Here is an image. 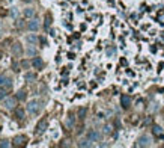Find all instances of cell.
Wrapping results in <instances>:
<instances>
[{"label":"cell","instance_id":"obj_1","mask_svg":"<svg viewBox=\"0 0 164 148\" xmlns=\"http://www.w3.org/2000/svg\"><path fill=\"white\" fill-rule=\"evenodd\" d=\"M26 109H27L29 113L38 115V113L41 112V109H42V103H41L39 100H30V101L27 103V106H26Z\"/></svg>","mask_w":164,"mask_h":148},{"label":"cell","instance_id":"obj_2","mask_svg":"<svg viewBox=\"0 0 164 148\" xmlns=\"http://www.w3.org/2000/svg\"><path fill=\"white\" fill-rule=\"evenodd\" d=\"M47 129H48V121H47V118H42L39 123L36 124L35 133H36V134H42V133H45Z\"/></svg>","mask_w":164,"mask_h":148},{"label":"cell","instance_id":"obj_3","mask_svg":"<svg viewBox=\"0 0 164 148\" xmlns=\"http://www.w3.org/2000/svg\"><path fill=\"white\" fill-rule=\"evenodd\" d=\"M150 144H152V139H150L149 136H146V134H142L140 138H138L135 141V147H150Z\"/></svg>","mask_w":164,"mask_h":148},{"label":"cell","instance_id":"obj_4","mask_svg":"<svg viewBox=\"0 0 164 148\" xmlns=\"http://www.w3.org/2000/svg\"><path fill=\"white\" fill-rule=\"evenodd\" d=\"M39 27H41V21L38 20V18H30L29 21H27V29L30 30V32H38L39 30Z\"/></svg>","mask_w":164,"mask_h":148},{"label":"cell","instance_id":"obj_5","mask_svg":"<svg viewBox=\"0 0 164 148\" xmlns=\"http://www.w3.org/2000/svg\"><path fill=\"white\" fill-rule=\"evenodd\" d=\"M14 82H12V79L5 76V74H0V88H6V89H11Z\"/></svg>","mask_w":164,"mask_h":148},{"label":"cell","instance_id":"obj_6","mask_svg":"<svg viewBox=\"0 0 164 148\" xmlns=\"http://www.w3.org/2000/svg\"><path fill=\"white\" fill-rule=\"evenodd\" d=\"M17 98H14V97H6L5 100H3V106H5V109H8V110H12V109H15V106H17Z\"/></svg>","mask_w":164,"mask_h":148},{"label":"cell","instance_id":"obj_7","mask_svg":"<svg viewBox=\"0 0 164 148\" xmlns=\"http://www.w3.org/2000/svg\"><path fill=\"white\" fill-rule=\"evenodd\" d=\"M26 144H27V136H24V134H17L14 138V141H12V145L14 147H23Z\"/></svg>","mask_w":164,"mask_h":148},{"label":"cell","instance_id":"obj_8","mask_svg":"<svg viewBox=\"0 0 164 148\" xmlns=\"http://www.w3.org/2000/svg\"><path fill=\"white\" fill-rule=\"evenodd\" d=\"M101 134L98 130H89L87 131V134H86V138L89 139V141H92V142H98V141H101Z\"/></svg>","mask_w":164,"mask_h":148},{"label":"cell","instance_id":"obj_9","mask_svg":"<svg viewBox=\"0 0 164 148\" xmlns=\"http://www.w3.org/2000/svg\"><path fill=\"white\" fill-rule=\"evenodd\" d=\"M32 66L33 68H36V70H42L44 66H45V64H44V61H42V58H33V61H32Z\"/></svg>","mask_w":164,"mask_h":148},{"label":"cell","instance_id":"obj_10","mask_svg":"<svg viewBox=\"0 0 164 148\" xmlns=\"http://www.w3.org/2000/svg\"><path fill=\"white\" fill-rule=\"evenodd\" d=\"M12 55H14V56H21L23 55V45L20 43L12 44Z\"/></svg>","mask_w":164,"mask_h":148},{"label":"cell","instance_id":"obj_11","mask_svg":"<svg viewBox=\"0 0 164 148\" xmlns=\"http://www.w3.org/2000/svg\"><path fill=\"white\" fill-rule=\"evenodd\" d=\"M131 103H133V100H131L130 95H122L121 97V104H122L123 109H128V107L131 106Z\"/></svg>","mask_w":164,"mask_h":148},{"label":"cell","instance_id":"obj_12","mask_svg":"<svg viewBox=\"0 0 164 148\" xmlns=\"http://www.w3.org/2000/svg\"><path fill=\"white\" fill-rule=\"evenodd\" d=\"M152 133L155 134V136H158V138H164V130H163V127L161 126H158V124H154L152 126Z\"/></svg>","mask_w":164,"mask_h":148},{"label":"cell","instance_id":"obj_13","mask_svg":"<svg viewBox=\"0 0 164 148\" xmlns=\"http://www.w3.org/2000/svg\"><path fill=\"white\" fill-rule=\"evenodd\" d=\"M23 15H24V18H33L35 15H36V9H33V8H27V9H24V12H23Z\"/></svg>","mask_w":164,"mask_h":148},{"label":"cell","instance_id":"obj_14","mask_svg":"<svg viewBox=\"0 0 164 148\" xmlns=\"http://www.w3.org/2000/svg\"><path fill=\"white\" fill-rule=\"evenodd\" d=\"M26 55L30 56V58H35V56L38 55V50H36V47H35L33 44H30V45L26 48Z\"/></svg>","mask_w":164,"mask_h":148},{"label":"cell","instance_id":"obj_15","mask_svg":"<svg viewBox=\"0 0 164 148\" xmlns=\"http://www.w3.org/2000/svg\"><path fill=\"white\" fill-rule=\"evenodd\" d=\"M38 79V74L36 73H26L24 74V80H26V82H35V80Z\"/></svg>","mask_w":164,"mask_h":148},{"label":"cell","instance_id":"obj_16","mask_svg":"<svg viewBox=\"0 0 164 148\" xmlns=\"http://www.w3.org/2000/svg\"><path fill=\"white\" fill-rule=\"evenodd\" d=\"M38 39H39V38H38L35 33H30V35H27V36H26V43H29V44H33V45H35V44L38 43Z\"/></svg>","mask_w":164,"mask_h":148},{"label":"cell","instance_id":"obj_17","mask_svg":"<svg viewBox=\"0 0 164 148\" xmlns=\"http://www.w3.org/2000/svg\"><path fill=\"white\" fill-rule=\"evenodd\" d=\"M15 98H17L18 101H24V100H26V98H27V92H26V91H24V89L18 91V92H17V95H15Z\"/></svg>","mask_w":164,"mask_h":148},{"label":"cell","instance_id":"obj_18","mask_svg":"<svg viewBox=\"0 0 164 148\" xmlns=\"http://www.w3.org/2000/svg\"><path fill=\"white\" fill-rule=\"evenodd\" d=\"M14 113H15V116H17L18 119H23V118H24V109H23V107H15V109H14Z\"/></svg>","mask_w":164,"mask_h":148},{"label":"cell","instance_id":"obj_19","mask_svg":"<svg viewBox=\"0 0 164 148\" xmlns=\"http://www.w3.org/2000/svg\"><path fill=\"white\" fill-rule=\"evenodd\" d=\"M78 147H81V148H89V147H92V141H89V139H86V141H80L78 142Z\"/></svg>","mask_w":164,"mask_h":148},{"label":"cell","instance_id":"obj_20","mask_svg":"<svg viewBox=\"0 0 164 148\" xmlns=\"http://www.w3.org/2000/svg\"><path fill=\"white\" fill-rule=\"evenodd\" d=\"M111 131H113V126H111V124H106L104 129H103V133H104V134H110Z\"/></svg>","mask_w":164,"mask_h":148},{"label":"cell","instance_id":"obj_21","mask_svg":"<svg viewBox=\"0 0 164 148\" xmlns=\"http://www.w3.org/2000/svg\"><path fill=\"white\" fill-rule=\"evenodd\" d=\"M8 91L9 89H6V88H0V100H5L8 97Z\"/></svg>","mask_w":164,"mask_h":148},{"label":"cell","instance_id":"obj_22","mask_svg":"<svg viewBox=\"0 0 164 148\" xmlns=\"http://www.w3.org/2000/svg\"><path fill=\"white\" fill-rule=\"evenodd\" d=\"M86 113H87V109H86V107H80V110H78V118H80V119H84Z\"/></svg>","mask_w":164,"mask_h":148},{"label":"cell","instance_id":"obj_23","mask_svg":"<svg viewBox=\"0 0 164 148\" xmlns=\"http://www.w3.org/2000/svg\"><path fill=\"white\" fill-rule=\"evenodd\" d=\"M9 15H11L12 18H17V17H18V9H17V8H11V9H9Z\"/></svg>","mask_w":164,"mask_h":148},{"label":"cell","instance_id":"obj_24","mask_svg":"<svg viewBox=\"0 0 164 148\" xmlns=\"http://www.w3.org/2000/svg\"><path fill=\"white\" fill-rule=\"evenodd\" d=\"M44 26H45V29H50V26H51V17H50V15L45 17V23H44Z\"/></svg>","mask_w":164,"mask_h":148},{"label":"cell","instance_id":"obj_25","mask_svg":"<svg viewBox=\"0 0 164 148\" xmlns=\"http://www.w3.org/2000/svg\"><path fill=\"white\" fill-rule=\"evenodd\" d=\"M0 147L8 148V147H11V144H9V141H2V142H0Z\"/></svg>","mask_w":164,"mask_h":148},{"label":"cell","instance_id":"obj_26","mask_svg":"<svg viewBox=\"0 0 164 148\" xmlns=\"http://www.w3.org/2000/svg\"><path fill=\"white\" fill-rule=\"evenodd\" d=\"M115 51H116L115 48H108V50H107V55H108V56H111V55H115Z\"/></svg>","mask_w":164,"mask_h":148},{"label":"cell","instance_id":"obj_27","mask_svg":"<svg viewBox=\"0 0 164 148\" xmlns=\"http://www.w3.org/2000/svg\"><path fill=\"white\" fill-rule=\"evenodd\" d=\"M21 66H23V68H27V66H29V62H27V61H23V62H21Z\"/></svg>","mask_w":164,"mask_h":148},{"label":"cell","instance_id":"obj_28","mask_svg":"<svg viewBox=\"0 0 164 148\" xmlns=\"http://www.w3.org/2000/svg\"><path fill=\"white\" fill-rule=\"evenodd\" d=\"M23 26V23H21V20H17V27H21Z\"/></svg>","mask_w":164,"mask_h":148},{"label":"cell","instance_id":"obj_29","mask_svg":"<svg viewBox=\"0 0 164 148\" xmlns=\"http://www.w3.org/2000/svg\"><path fill=\"white\" fill-rule=\"evenodd\" d=\"M24 3H30V2H33V0H23Z\"/></svg>","mask_w":164,"mask_h":148},{"label":"cell","instance_id":"obj_30","mask_svg":"<svg viewBox=\"0 0 164 148\" xmlns=\"http://www.w3.org/2000/svg\"><path fill=\"white\" fill-rule=\"evenodd\" d=\"M3 36V32H0V38H2Z\"/></svg>","mask_w":164,"mask_h":148}]
</instances>
